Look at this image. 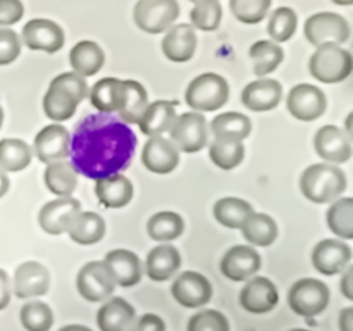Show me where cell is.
<instances>
[{
  "label": "cell",
  "mask_w": 353,
  "mask_h": 331,
  "mask_svg": "<svg viewBox=\"0 0 353 331\" xmlns=\"http://www.w3.org/2000/svg\"><path fill=\"white\" fill-rule=\"evenodd\" d=\"M137 137L123 119L110 114H90L76 124L71 138V164L76 172L99 179L116 174L130 166Z\"/></svg>",
  "instance_id": "obj_1"
},
{
  "label": "cell",
  "mask_w": 353,
  "mask_h": 331,
  "mask_svg": "<svg viewBox=\"0 0 353 331\" xmlns=\"http://www.w3.org/2000/svg\"><path fill=\"white\" fill-rule=\"evenodd\" d=\"M88 97V85L83 76L72 72H62L52 79L43 97V110L47 117L55 123L68 121L74 116L81 100Z\"/></svg>",
  "instance_id": "obj_2"
},
{
  "label": "cell",
  "mask_w": 353,
  "mask_h": 331,
  "mask_svg": "<svg viewBox=\"0 0 353 331\" xmlns=\"http://www.w3.org/2000/svg\"><path fill=\"white\" fill-rule=\"evenodd\" d=\"M347 188V176L338 166L312 164L303 171L300 178V190L303 197L314 203H326L340 199Z\"/></svg>",
  "instance_id": "obj_3"
},
{
  "label": "cell",
  "mask_w": 353,
  "mask_h": 331,
  "mask_svg": "<svg viewBox=\"0 0 353 331\" xmlns=\"http://www.w3.org/2000/svg\"><path fill=\"white\" fill-rule=\"evenodd\" d=\"M230 83L216 72H203L188 85L185 100L195 112H214L226 106Z\"/></svg>",
  "instance_id": "obj_4"
},
{
  "label": "cell",
  "mask_w": 353,
  "mask_h": 331,
  "mask_svg": "<svg viewBox=\"0 0 353 331\" xmlns=\"http://www.w3.org/2000/svg\"><path fill=\"white\" fill-rule=\"evenodd\" d=\"M353 57L340 45L317 47L309 61V71L321 83H341L352 74Z\"/></svg>",
  "instance_id": "obj_5"
},
{
  "label": "cell",
  "mask_w": 353,
  "mask_h": 331,
  "mask_svg": "<svg viewBox=\"0 0 353 331\" xmlns=\"http://www.w3.org/2000/svg\"><path fill=\"white\" fill-rule=\"evenodd\" d=\"M330 297L326 283L316 278H302L290 288L288 305L299 316L314 317L326 310Z\"/></svg>",
  "instance_id": "obj_6"
},
{
  "label": "cell",
  "mask_w": 353,
  "mask_h": 331,
  "mask_svg": "<svg viewBox=\"0 0 353 331\" xmlns=\"http://www.w3.org/2000/svg\"><path fill=\"white\" fill-rule=\"evenodd\" d=\"M179 16L178 0H138L133 17L141 31L159 34L168 31Z\"/></svg>",
  "instance_id": "obj_7"
},
{
  "label": "cell",
  "mask_w": 353,
  "mask_h": 331,
  "mask_svg": "<svg viewBox=\"0 0 353 331\" xmlns=\"http://www.w3.org/2000/svg\"><path fill=\"white\" fill-rule=\"evenodd\" d=\"M169 137L179 152L196 154L207 145V119L195 110L179 114L169 128Z\"/></svg>",
  "instance_id": "obj_8"
},
{
  "label": "cell",
  "mask_w": 353,
  "mask_h": 331,
  "mask_svg": "<svg viewBox=\"0 0 353 331\" xmlns=\"http://www.w3.org/2000/svg\"><path fill=\"white\" fill-rule=\"evenodd\" d=\"M305 37L316 47L341 45L350 38V26L347 19L336 12H317L307 19Z\"/></svg>",
  "instance_id": "obj_9"
},
{
  "label": "cell",
  "mask_w": 353,
  "mask_h": 331,
  "mask_svg": "<svg viewBox=\"0 0 353 331\" xmlns=\"http://www.w3.org/2000/svg\"><path fill=\"white\" fill-rule=\"evenodd\" d=\"M76 288L88 302H105L116 290V281L103 261L86 262L78 272Z\"/></svg>",
  "instance_id": "obj_10"
},
{
  "label": "cell",
  "mask_w": 353,
  "mask_h": 331,
  "mask_svg": "<svg viewBox=\"0 0 353 331\" xmlns=\"http://www.w3.org/2000/svg\"><path fill=\"white\" fill-rule=\"evenodd\" d=\"M286 106L293 117L309 123V121L319 119L326 112L327 100L319 86L302 83V85L293 86L292 92L288 93Z\"/></svg>",
  "instance_id": "obj_11"
},
{
  "label": "cell",
  "mask_w": 353,
  "mask_h": 331,
  "mask_svg": "<svg viewBox=\"0 0 353 331\" xmlns=\"http://www.w3.org/2000/svg\"><path fill=\"white\" fill-rule=\"evenodd\" d=\"M171 293L176 302L188 309H196L212 299V285L203 274L196 271H185L174 279Z\"/></svg>",
  "instance_id": "obj_12"
},
{
  "label": "cell",
  "mask_w": 353,
  "mask_h": 331,
  "mask_svg": "<svg viewBox=\"0 0 353 331\" xmlns=\"http://www.w3.org/2000/svg\"><path fill=\"white\" fill-rule=\"evenodd\" d=\"M71 150V134L62 124H48L34 137L33 152L38 161L50 164L55 161H65Z\"/></svg>",
  "instance_id": "obj_13"
},
{
  "label": "cell",
  "mask_w": 353,
  "mask_h": 331,
  "mask_svg": "<svg viewBox=\"0 0 353 331\" xmlns=\"http://www.w3.org/2000/svg\"><path fill=\"white\" fill-rule=\"evenodd\" d=\"M64 30L50 19H31L23 28V43L31 50L55 54L64 47Z\"/></svg>",
  "instance_id": "obj_14"
},
{
  "label": "cell",
  "mask_w": 353,
  "mask_h": 331,
  "mask_svg": "<svg viewBox=\"0 0 353 331\" xmlns=\"http://www.w3.org/2000/svg\"><path fill=\"white\" fill-rule=\"evenodd\" d=\"M352 248L338 238H326L312 250V265L317 272L326 276L340 274L350 265Z\"/></svg>",
  "instance_id": "obj_15"
},
{
  "label": "cell",
  "mask_w": 353,
  "mask_h": 331,
  "mask_svg": "<svg viewBox=\"0 0 353 331\" xmlns=\"http://www.w3.org/2000/svg\"><path fill=\"white\" fill-rule=\"evenodd\" d=\"M81 210L79 200L72 197H59V199L50 200L41 207L38 214V221L45 233L48 234H62L68 233L69 224L76 217V214Z\"/></svg>",
  "instance_id": "obj_16"
},
{
  "label": "cell",
  "mask_w": 353,
  "mask_h": 331,
  "mask_svg": "<svg viewBox=\"0 0 353 331\" xmlns=\"http://www.w3.org/2000/svg\"><path fill=\"white\" fill-rule=\"evenodd\" d=\"M262 265L261 254L248 245H234L221 261V272L231 281H245L259 272Z\"/></svg>",
  "instance_id": "obj_17"
},
{
  "label": "cell",
  "mask_w": 353,
  "mask_h": 331,
  "mask_svg": "<svg viewBox=\"0 0 353 331\" xmlns=\"http://www.w3.org/2000/svg\"><path fill=\"white\" fill-rule=\"evenodd\" d=\"M279 293L274 283L264 276L252 278L240 292V305L250 314H268L278 305Z\"/></svg>",
  "instance_id": "obj_18"
},
{
  "label": "cell",
  "mask_w": 353,
  "mask_h": 331,
  "mask_svg": "<svg viewBox=\"0 0 353 331\" xmlns=\"http://www.w3.org/2000/svg\"><path fill=\"white\" fill-rule=\"evenodd\" d=\"M314 147L321 159L333 164H343L352 157L350 137L333 124H326L317 131L314 138Z\"/></svg>",
  "instance_id": "obj_19"
},
{
  "label": "cell",
  "mask_w": 353,
  "mask_h": 331,
  "mask_svg": "<svg viewBox=\"0 0 353 331\" xmlns=\"http://www.w3.org/2000/svg\"><path fill=\"white\" fill-rule=\"evenodd\" d=\"M141 162L155 174H169L179 164V150L169 138L162 134L150 137L141 152Z\"/></svg>",
  "instance_id": "obj_20"
},
{
  "label": "cell",
  "mask_w": 353,
  "mask_h": 331,
  "mask_svg": "<svg viewBox=\"0 0 353 331\" xmlns=\"http://www.w3.org/2000/svg\"><path fill=\"white\" fill-rule=\"evenodd\" d=\"M50 288V272L37 261H26L14 272V293L19 299L41 297Z\"/></svg>",
  "instance_id": "obj_21"
},
{
  "label": "cell",
  "mask_w": 353,
  "mask_h": 331,
  "mask_svg": "<svg viewBox=\"0 0 353 331\" xmlns=\"http://www.w3.org/2000/svg\"><path fill=\"white\" fill-rule=\"evenodd\" d=\"M283 97L281 83L276 79H257L248 83L241 92V102L254 112H268L279 106Z\"/></svg>",
  "instance_id": "obj_22"
},
{
  "label": "cell",
  "mask_w": 353,
  "mask_h": 331,
  "mask_svg": "<svg viewBox=\"0 0 353 331\" xmlns=\"http://www.w3.org/2000/svg\"><path fill=\"white\" fill-rule=\"evenodd\" d=\"M196 48V33L192 24H174L162 40V52L172 62H186L193 57Z\"/></svg>",
  "instance_id": "obj_23"
},
{
  "label": "cell",
  "mask_w": 353,
  "mask_h": 331,
  "mask_svg": "<svg viewBox=\"0 0 353 331\" xmlns=\"http://www.w3.org/2000/svg\"><path fill=\"white\" fill-rule=\"evenodd\" d=\"M95 193L100 203L109 209H121L133 200V183L121 172L99 178L95 183Z\"/></svg>",
  "instance_id": "obj_24"
},
{
  "label": "cell",
  "mask_w": 353,
  "mask_h": 331,
  "mask_svg": "<svg viewBox=\"0 0 353 331\" xmlns=\"http://www.w3.org/2000/svg\"><path fill=\"white\" fill-rule=\"evenodd\" d=\"M105 265L109 268L116 285L133 286L141 279V262L134 252L126 248H116L105 255Z\"/></svg>",
  "instance_id": "obj_25"
},
{
  "label": "cell",
  "mask_w": 353,
  "mask_h": 331,
  "mask_svg": "<svg viewBox=\"0 0 353 331\" xmlns=\"http://www.w3.org/2000/svg\"><path fill=\"white\" fill-rule=\"evenodd\" d=\"M134 319H137L134 307L121 297L107 300L97 312V324L100 331H130Z\"/></svg>",
  "instance_id": "obj_26"
},
{
  "label": "cell",
  "mask_w": 353,
  "mask_h": 331,
  "mask_svg": "<svg viewBox=\"0 0 353 331\" xmlns=\"http://www.w3.org/2000/svg\"><path fill=\"white\" fill-rule=\"evenodd\" d=\"M181 268V255L172 245H159L152 248L145 261V272L154 281H168Z\"/></svg>",
  "instance_id": "obj_27"
},
{
  "label": "cell",
  "mask_w": 353,
  "mask_h": 331,
  "mask_svg": "<svg viewBox=\"0 0 353 331\" xmlns=\"http://www.w3.org/2000/svg\"><path fill=\"white\" fill-rule=\"evenodd\" d=\"M176 119V102L171 100H157L148 103L145 112L141 114L138 126L141 133L147 137H157V134L169 131L171 124Z\"/></svg>",
  "instance_id": "obj_28"
},
{
  "label": "cell",
  "mask_w": 353,
  "mask_h": 331,
  "mask_svg": "<svg viewBox=\"0 0 353 331\" xmlns=\"http://www.w3.org/2000/svg\"><path fill=\"white\" fill-rule=\"evenodd\" d=\"M92 106L102 114L119 112L124 99V85L117 78H103L88 90Z\"/></svg>",
  "instance_id": "obj_29"
},
{
  "label": "cell",
  "mask_w": 353,
  "mask_h": 331,
  "mask_svg": "<svg viewBox=\"0 0 353 331\" xmlns=\"http://www.w3.org/2000/svg\"><path fill=\"white\" fill-rule=\"evenodd\" d=\"M69 62H71V68L76 74L86 78V76L97 74L103 68L105 55H103L100 45H97L95 41L83 40L71 48Z\"/></svg>",
  "instance_id": "obj_30"
},
{
  "label": "cell",
  "mask_w": 353,
  "mask_h": 331,
  "mask_svg": "<svg viewBox=\"0 0 353 331\" xmlns=\"http://www.w3.org/2000/svg\"><path fill=\"white\" fill-rule=\"evenodd\" d=\"M69 238L78 245L99 243L105 234V221L97 212L79 210L68 228Z\"/></svg>",
  "instance_id": "obj_31"
},
{
  "label": "cell",
  "mask_w": 353,
  "mask_h": 331,
  "mask_svg": "<svg viewBox=\"0 0 353 331\" xmlns=\"http://www.w3.org/2000/svg\"><path fill=\"white\" fill-rule=\"evenodd\" d=\"M43 179L47 188L57 197H71L78 186V172L68 161L50 162L45 169Z\"/></svg>",
  "instance_id": "obj_32"
},
{
  "label": "cell",
  "mask_w": 353,
  "mask_h": 331,
  "mask_svg": "<svg viewBox=\"0 0 353 331\" xmlns=\"http://www.w3.org/2000/svg\"><path fill=\"white\" fill-rule=\"evenodd\" d=\"M240 230L245 240L255 247H269L278 238V224L264 212H252Z\"/></svg>",
  "instance_id": "obj_33"
},
{
  "label": "cell",
  "mask_w": 353,
  "mask_h": 331,
  "mask_svg": "<svg viewBox=\"0 0 353 331\" xmlns=\"http://www.w3.org/2000/svg\"><path fill=\"white\" fill-rule=\"evenodd\" d=\"M212 212L219 224L231 230H240L247 217L254 212V207L247 200L238 199V197H224L217 200Z\"/></svg>",
  "instance_id": "obj_34"
},
{
  "label": "cell",
  "mask_w": 353,
  "mask_h": 331,
  "mask_svg": "<svg viewBox=\"0 0 353 331\" xmlns=\"http://www.w3.org/2000/svg\"><path fill=\"white\" fill-rule=\"evenodd\" d=\"M124 99L119 109L121 119L126 124H138L148 106V95L143 85L134 79H124Z\"/></svg>",
  "instance_id": "obj_35"
},
{
  "label": "cell",
  "mask_w": 353,
  "mask_h": 331,
  "mask_svg": "<svg viewBox=\"0 0 353 331\" xmlns=\"http://www.w3.org/2000/svg\"><path fill=\"white\" fill-rule=\"evenodd\" d=\"M185 231V221L178 212L162 210L154 214L147 223V233L155 241H172Z\"/></svg>",
  "instance_id": "obj_36"
},
{
  "label": "cell",
  "mask_w": 353,
  "mask_h": 331,
  "mask_svg": "<svg viewBox=\"0 0 353 331\" xmlns=\"http://www.w3.org/2000/svg\"><path fill=\"white\" fill-rule=\"evenodd\" d=\"M33 150L30 145L17 138L0 140V169L6 172L23 171L30 166Z\"/></svg>",
  "instance_id": "obj_37"
},
{
  "label": "cell",
  "mask_w": 353,
  "mask_h": 331,
  "mask_svg": "<svg viewBox=\"0 0 353 331\" xmlns=\"http://www.w3.org/2000/svg\"><path fill=\"white\" fill-rule=\"evenodd\" d=\"M210 161L224 171L238 168L245 159L243 141L233 138H216L209 147Z\"/></svg>",
  "instance_id": "obj_38"
},
{
  "label": "cell",
  "mask_w": 353,
  "mask_h": 331,
  "mask_svg": "<svg viewBox=\"0 0 353 331\" xmlns=\"http://www.w3.org/2000/svg\"><path fill=\"white\" fill-rule=\"evenodd\" d=\"M250 57L254 61V72L255 76L271 74L272 71L278 69L285 59V52L278 43L269 40H259L250 47Z\"/></svg>",
  "instance_id": "obj_39"
},
{
  "label": "cell",
  "mask_w": 353,
  "mask_h": 331,
  "mask_svg": "<svg viewBox=\"0 0 353 331\" xmlns=\"http://www.w3.org/2000/svg\"><path fill=\"white\" fill-rule=\"evenodd\" d=\"M210 130L216 138H233L243 141L252 131V121L241 112H223L214 117Z\"/></svg>",
  "instance_id": "obj_40"
},
{
  "label": "cell",
  "mask_w": 353,
  "mask_h": 331,
  "mask_svg": "<svg viewBox=\"0 0 353 331\" xmlns=\"http://www.w3.org/2000/svg\"><path fill=\"white\" fill-rule=\"evenodd\" d=\"M327 226L336 237L352 240L353 238V199H336L327 210Z\"/></svg>",
  "instance_id": "obj_41"
},
{
  "label": "cell",
  "mask_w": 353,
  "mask_h": 331,
  "mask_svg": "<svg viewBox=\"0 0 353 331\" xmlns=\"http://www.w3.org/2000/svg\"><path fill=\"white\" fill-rule=\"evenodd\" d=\"M21 324L26 331H50L54 326V312L45 302L24 303L19 312Z\"/></svg>",
  "instance_id": "obj_42"
},
{
  "label": "cell",
  "mask_w": 353,
  "mask_h": 331,
  "mask_svg": "<svg viewBox=\"0 0 353 331\" xmlns=\"http://www.w3.org/2000/svg\"><path fill=\"white\" fill-rule=\"evenodd\" d=\"M299 26V16L292 7H278L271 14V19L268 24V33L272 41H288L295 34Z\"/></svg>",
  "instance_id": "obj_43"
},
{
  "label": "cell",
  "mask_w": 353,
  "mask_h": 331,
  "mask_svg": "<svg viewBox=\"0 0 353 331\" xmlns=\"http://www.w3.org/2000/svg\"><path fill=\"white\" fill-rule=\"evenodd\" d=\"M223 7L219 0H200L190 12L192 26L202 31H214L219 28Z\"/></svg>",
  "instance_id": "obj_44"
},
{
  "label": "cell",
  "mask_w": 353,
  "mask_h": 331,
  "mask_svg": "<svg viewBox=\"0 0 353 331\" xmlns=\"http://www.w3.org/2000/svg\"><path fill=\"white\" fill-rule=\"evenodd\" d=\"M272 0H230L231 12L245 24H257L268 16Z\"/></svg>",
  "instance_id": "obj_45"
},
{
  "label": "cell",
  "mask_w": 353,
  "mask_h": 331,
  "mask_svg": "<svg viewBox=\"0 0 353 331\" xmlns=\"http://www.w3.org/2000/svg\"><path fill=\"white\" fill-rule=\"evenodd\" d=\"M188 331H231L230 321L216 309H203L188 321Z\"/></svg>",
  "instance_id": "obj_46"
},
{
  "label": "cell",
  "mask_w": 353,
  "mask_h": 331,
  "mask_svg": "<svg viewBox=\"0 0 353 331\" xmlns=\"http://www.w3.org/2000/svg\"><path fill=\"white\" fill-rule=\"evenodd\" d=\"M21 54L19 34L9 28H0V66L16 61Z\"/></svg>",
  "instance_id": "obj_47"
},
{
  "label": "cell",
  "mask_w": 353,
  "mask_h": 331,
  "mask_svg": "<svg viewBox=\"0 0 353 331\" xmlns=\"http://www.w3.org/2000/svg\"><path fill=\"white\" fill-rule=\"evenodd\" d=\"M24 16V6L21 0H0V26H10Z\"/></svg>",
  "instance_id": "obj_48"
},
{
  "label": "cell",
  "mask_w": 353,
  "mask_h": 331,
  "mask_svg": "<svg viewBox=\"0 0 353 331\" xmlns=\"http://www.w3.org/2000/svg\"><path fill=\"white\" fill-rule=\"evenodd\" d=\"M130 331H165V323L157 314H143L141 317L134 319Z\"/></svg>",
  "instance_id": "obj_49"
},
{
  "label": "cell",
  "mask_w": 353,
  "mask_h": 331,
  "mask_svg": "<svg viewBox=\"0 0 353 331\" xmlns=\"http://www.w3.org/2000/svg\"><path fill=\"white\" fill-rule=\"evenodd\" d=\"M10 302V285L9 274L3 269H0V310L6 309Z\"/></svg>",
  "instance_id": "obj_50"
},
{
  "label": "cell",
  "mask_w": 353,
  "mask_h": 331,
  "mask_svg": "<svg viewBox=\"0 0 353 331\" xmlns=\"http://www.w3.org/2000/svg\"><path fill=\"white\" fill-rule=\"evenodd\" d=\"M340 288H341V293H343L348 300H353V268L352 265H348L347 271H345L343 278H341V283H340Z\"/></svg>",
  "instance_id": "obj_51"
},
{
  "label": "cell",
  "mask_w": 353,
  "mask_h": 331,
  "mask_svg": "<svg viewBox=\"0 0 353 331\" xmlns=\"http://www.w3.org/2000/svg\"><path fill=\"white\" fill-rule=\"evenodd\" d=\"M340 331H353V307H347L340 312Z\"/></svg>",
  "instance_id": "obj_52"
},
{
  "label": "cell",
  "mask_w": 353,
  "mask_h": 331,
  "mask_svg": "<svg viewBox=\"0 0 353 331\" xmlns=\"http://www.w3.org/2000/svg\"><path fill=\"white\" fill-rule=\"evenodd\" d=\"M9 186H10L9 176H7V172L3 171V169H0V199L9 192Z\"/></svg>",
  "instance_id": "obj_53"
},
{
  "label": "cell",
  "mask_w": 353,
  "mask_h": 331,
  "mask_svg": "<svg viewBox=\"0 0 353 331\" xmlns=\"http://www.w3.org/2000/svg\"><path fill=\"white\" fill-rule=\"evenodd\" d=\"M59 331H92L88 326H83V324H68V326H62Z\"/></svg>",
  "instance_id": "obj_54"
},
{
  "label": "cell",
  "mask_w": 353,
  "mask_h": 331,
  "mask_svg": "<svg viewBox=\"0 0 353 331\" xmlns=\"http://www.w3.org/2000/svg\"><path fill=\"white\" fill-rule=\"evenodd\" d=\"M353 114H350V116H348V119H347V134L348 137L352 138V134H353Z\"/></svg>",
  "instance_id": "obj_55"
},
{
  "label": "cell",
  "mask_w": 353,
  "mask_h": 331,
  "mask_svg": "<svg viewBox=\"0 0 353 331\" xmlns=\"http://www.w3.org/2000/svg\"><path fill=\"white\" fill-rule=\"evenodd\" d=\"M334 3H338V6H352L353 0H333Z\"/></svg>",
  "instance_id": "obj_56"
},
{
  "label": "cell",
  "mask_w": 353,
  "mask_h": 331,
  "mask_svg": "<svg viewBox=\"0 0 353 331\" xmlns=\"http://www.w3.org/2000/svg\"><path fill=\"white\" fill-rule=\"evenodd\" d=\"M2 123H3V110H2V106H0V128H2Z\"/></svg>",
  "instance_id": "obj_57"
},
{
  "label": "cell",
  "mask_w": 353,
  "mask_h": 331,
  "mask_svg": "<svg viewBox=\"0 0 353 331\" xmlns=\"http://www.w3.org/2000/svg\"><path fill=\"white\" fill-rule=\"evenodd\" d=\"M290 331H310V330H303V328H295V330H290Z\"/></svg>",
  "instance_id": "obj_58"
},
{
  "label": "cell",
  "mask_w": 353,
  "mask_h": 331,
  "mask_svg": "<svg viewBox=\"0 0 353 331\" xmlns=\"http://www.w3.org/2000/svg\"><path fill=\"white\" fill-rule=\"evenodd\" d=\"M192 2H193V3H196V2H200V0H192Z\"/></svg>",
  "instance_id": "obj_59"
}]
</instances>
